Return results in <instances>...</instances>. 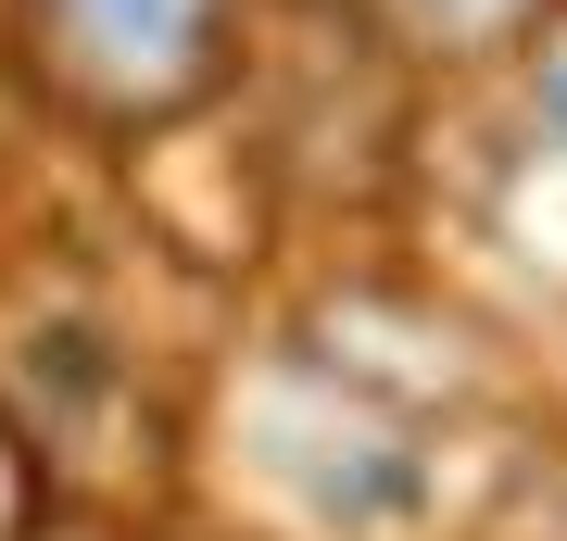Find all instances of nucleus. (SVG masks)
<instances>
[{"instance_id": "f03ea898", "label": "nucleus", "mask_w": 567, "mask_h": 541, "mask_svg": "<svg viewBox=\"0 0 567 541\" xmlns=\"http://www.w3.org/2000/svg\"><path fill=\"white\" fill-rule=\"evenodd\" d=\"M252 466L341 541H391L429 517V454L404 416H379L353 378H265L252 391Z\"/></svg>"}, {"instance_id": "f257e3e1", "label": "nucleus", "mask_w": 567, "mask_h": 541, "mask_svg": "<svg viewBox=\"0 0 567 541\" xmlns=\"http://www.w3.org/2000/svg\"><path fill=\"white\" fill-rule=\"evenodd\" d=\"M25 76L89 126H164L215 89L227 0H13Z\"/></svg>"}, {"instance_id": "20e7f679", "label": "nucleus", "mask_w": 567, "mask_h": 541, "mask_svg": "<svg viewBox=\"0 0 567 541\" xmlns=\"http://www.w3.org/2000/svg\"><path fill=\"white\" fill-rule=\"evenodd\" d=\"M529 139L567 164V25H555L543 51H529Z\"/></svg>"}, {"instance_id": "7ed1b4c3", "label": "nucleus", "mask_w": 567, "mask_h": 541, "mask_svg": "<svg viewBox=\"0 0 567 541\" xmlns=\"http://www.w3.org/2000/svg\"><path fill=\"white\" fill-rule=\"evenodd\" d=\"M391 13H404L416 39H442V51H492V39H517L543 0H391Z\"/></svg>"}]
</instances>
